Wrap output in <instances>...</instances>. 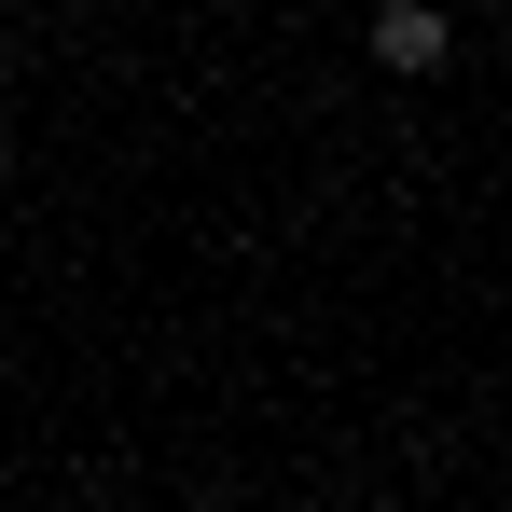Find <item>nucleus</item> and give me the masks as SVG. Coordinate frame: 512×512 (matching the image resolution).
<instances>
[{
  "mask_svg": "<svg viewBox=\"0 0 512 512\" xmlns=\"http://www.w3.org/2000/svg\"><path fill=\"white\" fill-rule=\"evenodd\" d=\"M443 56H457V14L443 0H374V70L388 84H429Z\"/></svg>",
  "mask_w": 512,
  "mask_h": 512,
  "instance_id": "nucleus-1",
  "label": "nucleus"
}]
</instances>
